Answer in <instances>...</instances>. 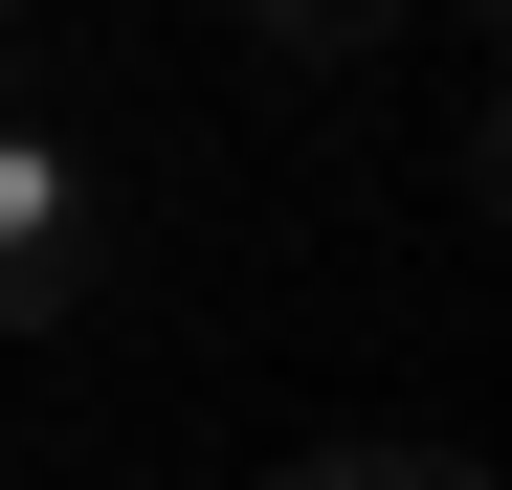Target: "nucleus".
Wrapping results in <instances>:
<instances>
[{"label": "nucleus", "instance_id": "f257e3e1", "mask_svg": "<svg viewBox=\"0 0 512 490\" xmlns=\"http://www.w3.org/2000/svg\"><path fill=\"white\" fill-rule=\"evenodd\" d=\"M90 268H112V201H90V156L0 112V335H67V312H90Z\"/></svg>", "mask_w": 512, "mask_h": 490}, {"label": "nucleus", "instance_id": "f03ea898", "mask_svg": "<svg viewBox=\"0 0 512 490\" xmlns=\"http://www.w3.org/2000/svg\"><path fill=\"white\" fill-rule=\"evenodd\" d=\"M379 490H490V468H446V446H401V468H379Z\"/></svg>", "mask_w": 512, "mask_h": 490}, {"label": "nucleus", "instance_id": "7ed1b4c3", "mask_svg": "<svg viewBox=\"0 0 512 490\" xmlns=\"http://www.w3.org/2000/svg\"><path fill=\"white\" fill-rule=\"evenodd\" d=\"M290 490H379V468H290Z\"/></svg>", "mask_w": 512, "mask_h": 490}]
</instances>
